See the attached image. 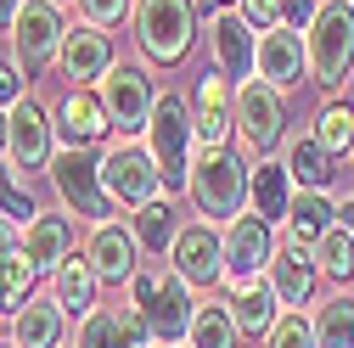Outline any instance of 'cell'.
Returning a JSON list of instances; mask_svg holds the SVG:
<instances>
[{
    "mask_svg": "<svg viewBox=\"0 0 354 348\" xmlns=\"http://www.w3.org/2000/svg\"><path fill=\"white\" fill-rule=\"evenodd\" d=\"M248 157L231 152V146H197L192 157V180H186V197L197 208V220H214V225H231L236 213H248Z\"/></svg>",
    "mask_w": 354,
    "mask_h": 348,
    "instance_id": "cell-1",
    "label": "cell"
},
{
    "mask_svg": "<svg viewBox=\"0 0 354 348\" xmlns=\"http://www.w3.org/2000/svg\"><path fill=\"white\" fill-rule=\"evenodd\" d=\"M141 135H147L141 146L152 152V163H158V174H163V197L186 191L192 157H197V152H192V146H197V135H192V102H186L180 90H163Z\"/></svg>",
    "mask_w": 354,
    "mask_h": 348,
    "instance_id": "cell-2",
    "label": "cell"
},
{
    "mask_svg": "<svg viewBox=\"0 0 354 348\" xmlns=\"http://www.w3.org/2000/svg\"><path fill=\"white\" fill-rule=\"evenodd\" d=\"M46 174L57 186L62 213H73V220H84V225H102L107 213L118 208L107 197V186H102V152L96 146H57V157H51Z\"/></svg>",
    "mask_w": 354,
    "mask_h": 348,
    "instance_id": "cell-3",
    "label": "cell"
},
{
    "mask_svg": "<svg viewBox=\"0 0 354 348\" xmlns=\"http://www.w3.org/2000/svg\"><path fill=\"white\" fill-rule=\"evenodd\" d=\"M136 46L147 62L174 68L197 39V0H136Z\"/></svg>",
    "mask_w": 354,
    "mask_h": 348,
    "instance_id": "cell-4",
    "label": "cell"
},
{
    "mask_svg": "<svg viewBox=\"0 0 354 348\" xmlns=\"http://www.w3.org/2000/svg\"><path fill=\"white\" fill-rule=\"evenodd\" d=\"M304 39H309V79L343 90V79L354 73V0H321Z\"/></svg>",
    "mask_w": 354,
    "mask_h": 348,
    "instance_id": "cell-5",
    "label": "cell"
},
{
    "mask_svg": "<svg viewBox=\"0 0 354 348\" xmlns=\"http://www.w3.org/2000/svg\"><path fill=\"white\" fill-rule=\"evenodd\" d=\"M129 303L147 315V326H152V337L158 342H180L186 331H192V315H197V303H192V287L180 281V276H158V270H136V281H129Z\"/></svg>",
    "mask_w": 354,
    "mask_h": 348,
    "instance_id": "cell-6",
    "label": "cell"
},
{
    "mask_svg": "<svg viewBox=\"0 0 354 348\" xmlns=\"http://www.w3.org/2000/svg\"><path fill=\"white\" fill-rule=\"evenodd\" d=\"M236 135L253 157H270L287 141V102H281L276 84H264V79L236 84Z\"/></svg>",
    "mask_w": 354,
    "mask_h": 348,
    "instance_id": "cell-7",
    "label": "cell"
},
{
    "mask_svg": "<svg viewBox=\"0 0 354 348\" xmlns=\"http://www.w3.org/2000/svg\"><path fill=\"white\" fill-rule=\"evenodd\" d=\"M96 90H102V102H107V113H113V129H118V135H141L147 118H152V107H158V96H163L147 62H113Z\"/></svg>",
    "mask_w": 354,
    "mask_h": 348,
    "instance_id": "cell-8",
    "label": "cell"
},
{
    "mask_svg": "<svg viewBox=\"0 0 354 348\" xmlns=\"http://www.w3.org/2000/svg\"><path fill=\"white\" fill-rule=\"evenodd\" d=\"M102 186H107V197H113L118 208H147V202L163 197V174H158V163H152L147 146L113 141V146L102 152Z\"/></svg>",
    "mask_w": 354,
    "mask_h": 348,
    "instance_id": "cell-9",
    "label": "cell"
},
{
    "mask_svg": "<svg viewBox=\"0 0 354 348\" xmlns=\"http://www.w3.org/2000/svg\"><path fill=\"white\" fill-rule=\"evenodd\" d=\"M62 34H68V23H62V6H57V0H23V12H17V23H12V62H17L23 73L51 68L57 51H62Z\"/></svg>",
    "mask_w": 354,
    "mask_h": 348,
    "instance_id": "cell-10",
    "label": "cell"
},
{
    "mask_svg": "<svg viewBox=\"0 0 354 348\" xmlns=\"http://www.w3.org/2000/svg\"><path fill=\"white\" fill-rule=\"evenodd\" d=\"M169 270L186 287L225 281V225H214V220L180 225V236H174V247H169Z\"/></svg>",
    "mask_w": 354,
    "mask_h": 348,
    "instance_id": "cell-11",
    "label": "cell"
},
{
    "mask_svg": "<svg viewBox=\"0 0 354 348\" xmlns=\"http://www.w3.org/2000/svg\"><path fill=\"white\" fill-rule=\"evenodd\" d=\"M270 258H276V225H264L259 213H236L225 225V292L259 281Z\"/></svg>",
    "mask_w": 354,
    "mask_h": 348,
    "instance_id": "cell-12",
    "label": "cell"
},
{
    "mask_svg": "<svg viewBox=\"0 0 354 348\" xmlns=\"http://www.w3.org/2000/svg\"><path fill=\"white\" fill-rule=\"evenodd\" d=\"M51 157H57V124H51V113L39 107L34 96H23V102L12 107V146H6V163L17 168V180H28V174L51 168Z\"/></svg>",
    "mask_w": 354,
    "mask_h": 348,
    "instance_id": "cell-13",
    "label": "cell"
},
{
    "mask_svg": "<svg viewBox=\"0 0 354 348\" xmlns=\"http://www.w3.org/2000/svg\"><path fill=\"white\" fill-rule=\"evenodd\" d=\"M253 79L276 84V90H298V84L309 79V39L287 23L264 28L259 34V51H253Z\"/></svg>",
    "mask_w": 354,
    "mask_h": 348,
    "instance_id": "cell-14",
    "label": "cell"
},
{
    "mask_svg": "<svg viewBox=\"0 0 354 348\" xmlns=\"http://www.w3.org/2000/svg\"><path fill=\"white\" fill-rule=\"evenodd\" d=\"M192 135H197V146H231V135H236V84L225 73H203L192 84Z\"/></svg>",
    "mask_w": 354,
    "mask_h": 348,
    "instance_id": "cell-15",
    "label": "cell"
},
{
    "mask_svg": "<svg viewBox=\"0 0 354 348\" xmlns=\"http://www.w3.org/2000/svg\"><path fill=\"white\" fill-rule=\"evenodd\" d=\"M208 51H214V73H225L231 84L253 79V51H259V34L236 6H219L208 12Z\"/></svg>",
    "mask_w": 354,
    "mask_h": 348,
    "instance_id": "cell-16",
    "label": "cell"
},
{
    "mask_svg": "<svg viewBox=\"0 0 354 348\" xmlns=\"http://www.w3.org/2000/svg\"><path fill=\"white\" fill-rule=\"evenodd\" d=\"M264 281L276 287V298H281V309H304V303L315 298V281H321V264H315V247L281 231V236H276V258H270V270H264Z\"/></svg>",
    "mask_w": 354,
    "mask_h": 348,
    "instance_id": "cell-17",
    "label": "cell"
},
{
    "mask_svg": "<svg viewBox=\"0 0 354 348\" xmlns=\"http://www.w3.org/2000/svg\"><path fill=\"white\" fill-rule=\"evenodd\" d=\"M84 258H91V270H96L102 287H129V281H136V270H141V242H136V231H129V225L102 220V225H91Z\"/></svg>",
    "mask_w": 354,
    "mask_h": 348,
    "instance_id": "cell-18",
    "label": "cell"
},
{
    "mask_svg": "<svg viewBox=\"0 0 354 348\" xmlns=\"http://www.w3.org/2000/svg\"><path fill=\"white\" fill-rule=\"evenodd\" d=\"M57 135L62 146H102L113 135V113L96 84H68V96L57 102Z\"/></svg>",
    "mask_w": 354,
    "mask_h": 348,
    "instance_id": "cell-19",
    "label": "cell"
},
{
    "mask_svg": "<svg viewBox=\"0 0 354 348\" xmlns=\"http://www.w3.org/2000/svg\"><path fill=\"white\" fill-rule=\"evenodd\" d=\"M113 62H118V57H113V39H107L96 23H73V28L62 34L57 68H62V79H68V84H102Z\"/></svg>",
    "mask_w": 354,
    "mask_h": 348,
    "instance_id": "cell-20",
    "label": "cell"
},
{
    "mask_svg": "<svg viewBox=\"0 0 354 348\" xmlns=\"http://www.w3.org/2000/svg\"><path fill=\"white\" fill-rule=\"evenodd\" d=\"M292 174H287V163H276V157H259L253 163V174H248V213H259L264 225H287V208H292Z\"/></svg>",
    "mask_w": 354,
    "mask_h": 348,
    "instance_id": "cell-21",
    "label": "cell"
},
{
    "mask_svg": "<svg viewBox=\"0 0 354 348\" xmlns=\"http://www.w3.org/2000/svg\"><path fill=\"white\" fill-rule=\"evenodd\" d=\"M12 348H62L68 342V315L57 298H28L12 315Z\"/></svg>",
    "mask_w": 354,
    "mask_h": 348,
    "instance_id": "cell-22",
    "label": "cell"
},
{
    "mask_svg": "<svg viewBox=\"0 0 354 348\" xmlns=\"http://www.w3.org/2000/svg\"><path fill=\"white\" fill-rule=\"evenodd\" d=\"M23 253H28L34 276H51L73 253V220L68 213H34V220L23 225Z\"/></svg>",
    "mask_w": 354,
    "mask_h": 348,
    "instance_id": "cell-23",
    "label": "cell"
},
{
    "mask_svg": "<svg viewBox=\"0 0 354 348\" xmlns=\"http://www.w3.org/2000/svg\"><path fill=\"white\" fill-rule=\"evenodd\" d=\"M96 292H102V281H96V270H91V258L84 253H68L62 264L51 270V298L62 303V315H91V309H102L96 303Z\"/></svg>",
    "mask_w": 354,
    "mask_h": 348,
    "instance_id": "cell-24",
    "label": "cell"
},
{
    "mask_svg": "<svg viewBox=\"0 0 354 348\" xmlns=\"http://www.w3.org/2000/svg\"><path fill=\"white\" fill-rule=\"evenodd\" d=\"M231 320H236V331L242 337H270V326H276V315H281V298H276V287L270 281H248V287H231Z\"/></svg>",
    "mask_w": 354,
    "mask_h": 348,
    "instance_id": "cell-25",
    "label": "cell"
},
{
    "mask_svg": "<svg viewBox=\"0 0 354 348\" xmlns=\"http://www.w3.org/2000/svg\"><path fill=\"white\" fill-rule=\"evenodd\" d=\"M287 174H292V186L298 191H332V180H337V157L315 141V135H298V141H287Z\"/></svg>",
    "mask_w": 354,
    "mask_h": 348,
    "instance_id": "cell-26",
    "label": "cell"
},
{
    "mask_svg": "<svg viewBox=\"0 0 354 348\" xmlns=\"http://www.w3.org/2000/svg\"><path fill=\"white\" fill-rule=\"evenodd\" d=\"M180 225H186V220L174 213L169 197H158V202H147V208L129 213V231H136L141 253H152V258H169V247H174V236H180Z\"/></svg>",
    "mask_w": 354,
    "mask_h": 348,
    "instance_id": "cell-27",
    "label": "cell"
},
{
    "mask_svg": "<svg viewBox=\"0 0 354 348\" xmlns=\"http://www.w3.org/2000/svg\"><path fill=\"white\" fill-rule=\"evenodd\" d=\"M337 225V202H332V191H292V208H287V236H298V242H309L315 247L326 231Z\"/></svg>",
    "mask_w": 354,
    "mask_h": 348,
    "instance_id": "cell-28",
    "label": "cell"
},
{
    "mask_svg": "<svg viewBox=\"0 0 354 348\" xmlns=\"http://www.w3.org/2000/svg\"><path fill=\"white\" fill-rule=\"evenodd\" d=\"M315 342L321 348H354V298L348 292H332L315 303Z\"/></svg>",
    "mask_w": 354,
    "mask_h": 348,
    "instance_id": "cell-29",
    "label": "cell"
},
{
    "mask_svg": "<svg viewBox=\"0 0 354 348\" xmlns=\"http://www.w3.org/2000/svg\"><path fill=\"white\" fill-rule=\"evenodd\" d=\"M236 342H242V331L231 320V303H197L186 348H236Z\"/></svg>",
    "mask_w": 354,
    "mask_h": 348,
    "instance_id": "cell-30",
    "label": "cell"
},
{
    "mask_svg": "<svg viewBox=\"0 0 354 348\" xmlns=\"http://www.w3.org/2000/svg\"><path fill=\"white\" fill-rule=\"evenodd\" d=\"M309 135H315L337 163L354 157V102H348V96H343V102H326V107L315 113V129H309Z\"/></svg>",
    "mask_w": 354,
    "mask_h": 348,
    "instance_id": "cell-31",
    "label": "cell"
},
{
    "mask_svg": "<svg viewBox=\"0 0 354 348\" xmlns=\"http://www.w3.org/2000/svg\"><path fill=\"white\" fill-rule=\"evenodd\" d=\"M315 264H321V276H332V281H348V276H354V236H348L343 225H332V231L315 242Z\"/></svg>",
    "mask_w": 354,
    "mask_h": 348,
    "instance_id": "cell-32",
    "label": "cell"
},
{
    "mask_svg": "<svg viewBox=\"0 0 354 348\" xmlns=\"http://www.w3.org/2000/svg\"><path fill=\"white\" fill-rule=\"evenodd\" d=\"M34 281H39V276H34V264H28V253H23V247L0 258V292H6V309H12V315L34 298Z\"/></svg>",
    "mask_w": 354,
    "mask_h": 348,
    "instance_id": "cell-33",
    "label": "cell"
},
{
    "mask_svg": "<svg viewBox=\"0 0 354 348\" xmlns=\"http://www.w3.org/2000/svg\"><path fill=\"white\" fill-rule=\"evenodd\" d=\"M34 191H28V180H17V168L0 157V220H17V225H28L34 220Z\"/></svg>",
    "mask_w": 354,
    "mask_h": 348,
    "instance_id": "cell-34",
    "label": "cell"
},
{
    "mask_svg": "<svg viewBox=\"0 0 354 348\" xmlns=\"http://www.w3.org/2000/svg\"><path fill=\"white\" fill-rule=\"evenodd\" d=\"M264 342H270V348H321L315 342V320H309L304 309H281Z\"/></svg>",
    "mask_w": 354,
    "mask_h": 348,
    "instance_id": "cell-35",
    "label": "cell"
},
{
    "mask_svg": "<svg viewBox=\"0 0 354 348\" xmlns=\"http://www.w3.org/2000/svg\"><path fill=\"white\" fill-rule=\"evenodd\" d=\"M73 348H118V309H91L73 331Z\"/></svg>",
    "mask_w": 354,
    "mask_h": 348,
    "instance_id": "cell-36",
    "label": "cell"
},
{
    "mask_svg": "<svg viewBox=\"0 0 354 348\" xmlns=\"http://www.w3.org/2000/svg\"><path fill=\"white\" fill-rule=\"evenodd\" d=\"M118 348H158V337H152V326H147V315L136 303L118 309Z\"/></svg>",
    "mask_w": 354,
    "mask_h": 348,
    "instance_id": "cell-37",
    "label": "cell"
},
{
    "mask_svg": "<svg viewBox=\"0 0 354 348\" xmlns=\"http://www.w3.org/2000/svg\"><path fill=\"white\" fill-rule=\"evenodd\" d=\"M73 6L84 12V23H96V28H113V23H124L129 12H136V0H73Z\"/></svg>",
    "mask_w": 354,
    "mask_h": 348,
    "instance_id": "cell-38",
    "label": "cell"
},
{
    "mask_svg": "<svg viewBox=\"0 0 354 348\" xmlns=\"http://www.w3.org/2000/svg\"><path fill=\"white\" fill-rule=\"evenodd\" d=\"M23 96H28V79H23V68H17L12 57H0V107L12 113Z\"/></svg>",
    "mask_w": 354,
    "mask_h": 348,
    "instance_id": "cell-39",
    "label": "cell"
},
{
    "mask_svg": "<svg viewBox=\"0 0 354 348\" xmlns=\"http://www.w3.org/2000/svg\"><path fill=\"white\" fill-rule=\"evenodd\" d=\"M236 12L253 23V34H264V28L281 23V0H236Z\"/></svg>",
    "mask_w": 354,
    "mask_h": 348,
    "instance_id": "cell-40",
    "label": "cell"
},
{
    "mask_svg": "<svg viewBox=\"0 0 354 348\" xmlns=\"http://www.w3.org/2000/svg\"><path fill=\"white\" fill-rule=\"evenodd\" d=\"M315 12H321V0H281V23H287V28H298V34H309Z\"/></svg>",
    "mask_w": 354,
    "mask_h": 348,
    "instance_id": "cell-41",
    "label": "cell"
},
{
    "mask_svg": "<svg viewBox=\"0 0 354 348\" xmlns=\"http://www.w3.org/2000/svg\"><path fill=\"white\" fill-rule=\"evenodd\" d=\"M17 247H23V225H17V220H0V258L17 253Z\"/></svg>",
    "mask_w": 354,
    "mask_h": 348,
    "instance_id": "cell-42",
    "label": "cell"
},
{
    "mask_svg": "<svg viewBox=\"0 0 354 348\" xmlns=\"http://www.w3.org/2000/svg\"><path fill=\"white\" fill-rule=\"evenodd\" d=\"M17 12H23V0H0V34H12V23H17Z\"/></svg>",
    "mask_w": 354,
    "mask_h": 348,
    "instance_id": "cell-43",
    "label": "cell"
},
{
    "mask_svg": "<svg viewBox=\"0 0 354 348\" xmlns=\"http://www.w3.org/2000/svg\"><path fill=\"white\" fill-rule=\"evenodd\" d=\"M337 225H343V231H348V236H354V191H348V197H343V202H337Z\"/></svg>",
    "mask_w": 354,
    "mask_h": 348,
    "instance_id": "cell-44",
    "label": "cell"
},
{
    "mask_svg": "<svg viewBox=\"0 0 354 348\" xmlns=\"http://www.w3.org/2000/svg\"><path fill=\"white\" fill-rule=\"evenodd\" d=\"M6 146H12V113L0 107V157H6Z\"/></svg>",
    "mask_w": 354,
    "mask_h": 348,
    "instance_id": "cell-45",
    "label": "cell"
},
{
    "mask_svg": "<svg viewBox=\"0 0 354 348\" xmlns=\"http://www.w3.org/2000/svg\"><path fill=\"white\" fill-rule=\"evenodd\" d=\"M203 6H214V12H219V6H236V0H203Z\"/></svg>",
    "mask_w": 354,
    "mask_h": 348,
    "instance_id": "cell-46",
    "label": "cell"
},
{
    "mask_svg": "<svg viewBox=\"0 0 354 348\" xmlns=\"http://www.w3.org/2000/svg\"><path fill=\"white\" fill-rule=\"evenodd\" d=\"M0 315H12V309H6V292H0Z\"/></svg>",
    "mask_w": 354,
    "mask_h": 348,
    "instance_id": "cell-47",
    "label": "cell"
},
{
    "mask_svg": "<svg viewBox=\"0 0 354 348\" xmlns=\"http://www.w3.org/2000/svg\"><path fill=\"white\" fill-rule=\"evenodd\" d=\"M57 6H68V0H57Z\"/></svg>",
    "mask_w": 354,
    "mask_h": 348,
    "instance_id": "cell-48",
    "label": "cell"
},
{
    "mask_svg": "<svg viewBox=\"0 0 354 348\" xmlns=\"http://www.w3.org/2000/svg\"><path fill=\"white\" fill-rule=\"evenodd\" d=\"M0 348H12V342H0Z\"/></svg>",
    "mask_w": 354,
    "mask_h": 348,
    "instance_id": "cell-49",
    "label": "cell"
}]
</instances>
